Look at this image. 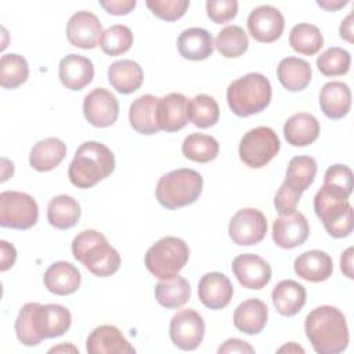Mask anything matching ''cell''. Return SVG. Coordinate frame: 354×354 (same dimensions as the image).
Masks as SVG:
<instances>
[{
    "label": "cell",
    "instance_id": "1",
    "mask_svg": "<svg viewBox=\"0 0 354 354\" xmlns=\"http://www.w3.org/2000/svg\"><path fill=\"white\" fill-rule=\"evenodd\" d=\"M304 332L318 354H337L347 348L348 328L344 314L333 306H319L308 313Z\"/></svg>",
    "mask_w": 354,
    "mask_h": 354
},
{
    "label": "cell",
    "instance_id": "2",
    "mask_svg": "<svg viewBox=\"0 0 354 354\" xmlns=\"http://www.w3.org/2000/svg\"><path fill=\"white\" fill-rule=\"evenodd\" d=\"M115 170V156L102 142L86 141L75 152L68 169L71 183L82 189L94 187Z\"/></svg>",
    "mask_w": 354,
    "mask_h": 354
},
{
    "label": "cell",
    "instance_id": "3",
    "mask_svg": "<svg viewBox=\"0 0 354 354\" xmlns=\"http://www.w3.org/2000/svg\"><path fill=\"white\" fill-rule=\"evenodd\" d=\"M351 192L332 184H325L314 196V212L326 232L333 238H344L353 232V207L348 203Z\"/></svg>",
    "mask_w": 354,
    "mask_h": 354
},
{
    "label": "cell",
    "instance_id": "4",
    "mask_svg": "<svg viewBox=\"0 0 354 354\" xmlns=\"http://www.w3.org/2000/svg\"><path fill=\"white\" fill-rule=\"evenodd\" d=\"M72 254L91 274L100 278L113 275L120 267V254L95 230H84L73 238Z\"/></svg>",
    "mask_w": 354,
    "mask_h": 354
},
{
    "label": "cell",
    "instance_id": "5",
    "mask_svg": "<svg viewBox=\"0 0 354 354\" xmlns=\"http://www.w3.org/2000/svg\"><path fill=\"white\" fill-rule=\"evenodd\" d=\"M272 97L270 80L257 72L234 80L227 88V102L232 113L248 118L264 111Z\"/></svg>",
    "mask_w": 354,
    "mask_h": 354
},
{
    "label": "cell",
    "instance_id": "6",
    "mask_svg": "<svg viewBox=\"0 0 354 354\" xmlns=\"http://www.w3.org/2000/svg\"><path fill=\"white\" fill-rule=\"evenodd\" d=\"M203 188L202 176L192 169H177L163 174L155 189L156 199L166 209H178L194 203Z\"/></svg>",
    "mask_w": 354,
    "mask_h": 354
},
{
    "label": "cell",
    "instance_id": "7",
    "mask_svg": "<svg viewBox=\"0 0 354 354\" xmlns=\"http://www.w3.org/2000/svg\"><path fill=\"white\" fill-rule=\"evenodd\" d=\"M189 259L188 245L177 236L156 241L145 254L147 270L159 279H170L185 267Z\"/></svg>",
    "mask_w": 354,
    "mask_h": 354
},
{
    "label": "cell",
    "instance_id": "8",
    "mask_svg": "<svg viewBox=\"0 0 354 354\" xmlns=\"http://www.w3.org/2000/svg\"><path fill=\"white\" fill-rule=\"evenodd\" d=\"M281 149V141L277 133L267 127L259 126L250 129L241 138L239 142V158L241 160L252 167H264Z\"/></svg>",
    "mask_w": 354,
    "mask_h": 354
},
{
    "label": "cell",
    "instance_id": "9",
    "mask_svg": "<svg viewBox=\"0 0 354 354\" xmlns=\"http://www.w3.org/2000/svg\"><path fill=\"white\" fill-rule=\"evenodd\" d=\"M39 206L25 192L4 191L0 194V225L15 230H29L37 223Z\"/></svg>",
    "mask_w": 354,
    "mask_h": 354
},
{
    "label": "cell",
    "instance_id": "10",
    "mask_svg": "<svg viewBox=\"0 0 354 354\" xmlns=\"http://www.w3.org/2000/svg\"><path fill=\"white\" fill-rule=\"evenodd\" d=\"M169 335L173 344L180 350H195L203 340L205 321L194 308L180 310L170 321Z\"/></svg>",
    "mask_w": 354,
    "mask_h": 354
},
{
    "label": "cell",
    "instance_id": "11",
    "mask_svg": "<svg viewBox=\"0 0 354 354\" xmlns=\"http://www.w3.org/2000/svg\"><path fill=\"white\" fill-rule=\"evenodd\" d=\"M267 234L266 216L253 207L238 210L228 225L231 241L239 246H250L261 242Z\"/></svg>",
    "mask_w": 354,
    "mask_h": 354
},
{
    "label": "cell",
    "instance_id": "12",
    "mask_svg": "<svg viewBox=\"0 0 354 354\" xmlns=\"http://www.w3.org/2000/svg\"><path fill=\"white\" fill-rule=\"evenodd\" d=\"M83 113L86 120L95 127L112 126L119 116L118 98L109 90L97 87L84 97Z\"/></svg>",
    "mask_w": 354,
    "mask_h": 354
},
{
    "label": "cell",
    "instance_id": "13",
    "mask_svg": "<svg viewBox=\"0 0 354 354\" xmlns=\"http://www.w3.org/2000/svg\"><path fill=\"white\" fill-rule=\"evenodd\" d=\"M285 28L282 12L270 4L253 8L248 17V30L260 43H272L281 37Z\"/></svg>",
    "mask_w": 354,
    "mask_h": 354
},
{
    "label": "cell",
    "instance_id": "14",
    "mask_svg": "<svg viewBox=\"0 0 354 354\" xmlns=\"http://www.w3.org/2000/svg\"><path fill=\"white\" fill-rule=\"evenodd\" d=\"M232 272L246 289H263L271 279V266L254 253H243L232 260Z\"/></svg>",
    "mask_w": 354,
    "mask_h": 354
},
{
    "label": "cell",
    "instance_id": "15",
    "mask_svg": "<svg viewBox=\"0 0 354 354\" xmlns=\"http://www.w3.org/2000/svg\"><path fill=\"white\" fill-rule=\"evenodd\" d=\"M102 25L91 11L75 12L66 24V39L75 47L91 50L100 44Z\"/></svg>",
    "mask_w": 354,
    "mask_h": 354
},
{
    "label": "cell",
    "instance_id": "16",
    "mask_svg": "<svg viewBox=\"0 0 354 354\" xmlns=\"http://www.w3.org/2000/svg\"><path fill=\"white\" fill-rule=\"evenodd\" d=\"M308 235V221L300 212L282 214L272 223V239L282 249H293L303 245Z\"/></svg>",
    "mask_w": 354,
    "mask_h": 354
},
{
    "label": "cell",
    "instance_id": "17",
    "mask_svg": "<svg viewBox=\"0 0 354 354\" xmlns=\"http://www.w3.org/2000/svg\"><path fill=\"white\" fill-rule=\"evenodd\" d=\"M15 333L25 346H37L46 339L44 304L26 303L15 319Z\"/></svg>",
    "mask_w": 354,
    "mask_h": 354
},
{
    "label": "cell",
    "instance_id": "18",
    "mask_svg": "<svg viewBox=\"0 0 354 354\" xmlns=\"http://www.w3.org/2000/svg\"><path fill=\"white\" fill-rule=\"evenodd\" d=\"M234 295V286L228 277L213 271L205 274L198 282V297L201 303L210 310H220L230 304Z\"/></svg>",
    "mask_w": 354,
    "mask_h": 354
},
{
    "label": "cell",
    "instance_id": "19",
    "mask_svg": "<svg viewBox=\"0 0 354 354\" xmlns=\"http://www.w3.org/2000/svg\"><path fill=\"white\" fill-rule=\"evenodd\" d=\"M189 120V100L181 93H170L158 102V124L160 130L174 133Z\"/></svg>",
    "mask_w": 354,
    "mask_h": 354
},
{
    "label": "cell",
    "instance_id": "20",
    "mask_svg": "<svg viewBox=\"0 0 354 354\" xmlns=\"http://www.w3.org/2000/svg\"><path fill=\"white\" fill-rule=\"evenodd\" d=\"M88 354H131L136 348L113 325L97 326L86 340Z\"/></svg>",
    "mask_w": 354,
    "mask_h": 354
},
{
    "label": "cell",
    "instance_id": "21",
    "mask_svg": "<svg viewBox=\"0 0 354 354\" xmlns=\"http://www.w3.org/2000/svg\"><path fill=\"white\" fill-rule=\"evenodd\" d=\"M58 76L61 83L69 90L84 88L94 77L91 59L79 54H69L59 61Z\"/></svg>",
    "mask_w": 354,
    "mask_h": 354
},
{
    "label": "cell",
    "instance_id": "22",
    "mask_svg": "<svg viewBox=\"0 0 354 354\" xmlns=\"http://www.w3.org/2000/svg\"><path fill=\"white\" fill-rule=\"evenodd\" d=\"M43 282L48 292L58 296H66L79 289L82 275L73 264L68 261H55L46 270Z\"/></svg>",
    "mask_w": 354,
    "mask_h": 354
},
{
    "label": "cell",
    "instance_id": "23",
    "mask_svg": "<svg viewBox=\"0 0 354 354\" xmlns=\"http://www.w3.org/2000/svg\"><path fill=\"white\" fill-rule=\"evenodd\" d=\"M158 102L159 98L152 94H144L131 102L129 122L137 133L152 136L160 130L158 124Z\"/></svg>",
    "mask_w": 354,
    "mask_h": 354
},
{
    "label": "cell",
    "instance_id": "24",
    "mask_svg": "<svg viewBox=\"0 0 354 354\" xmlns=\"http://www.w3.org/2000/svg\"><path fill=\"white\" fill-rule=\"evenodd\" d=\"M295 272L304 281L322 282L333 272L332 257L322 250H307L296 257Z\"/></svg>",
    "mask_w": 354,
    "mask_h": 354
},
{
    "label": "cell",
    "instance_id": "25",
    "mask_svg": "<svg viewBox=\"0 0 354 354\" xmlns=\"http://www.w3.org/2000/svg\"><path fill=\"white\" fill-rule=\"evenodd\" d=\"M319 106L329 119L344 118L351 108V91L343 82H328L319 91Z\"/></svg>",
    "mask_w": 354,
    "mask_h": 354
},
{
    "label": "cell",
    "instance_id": "26",
    "mask_svg": "<svg viewBox=\"0 0 354 354\" xmlns=\"http://www.w3.org/2000/svg\"><path fill=\"white\" fill-rule=\"evenodd\" d=\"M306 288L293 279H283L278 282L271 292L275 310L285 317L296 315L306 304Z\"/></svg>",
    "mask_w": 354,
    "mask_h": 354
},
{
    "label": "cell",
    "instance_id": "27",
    "mask_svg": "<svg viewBox=\"0 0 354 354\" xmlns=\"http://www.w3.org/2000/svg\"><path fill=\"white\" fill-rule=\"evenodd\" d=\"M213 36L202 28H188L177 39V48L183 58L202 61L213 54Z\"/></svg>",
    "mask_w": 354,
    "mask_h": 354
},
{
    "label": "cell",
    "instance_id": "28",
    "mask_svg": "<svg viewBox=\"0 0 354 354\" xmlns=\"http://www.w3.org/2000/svg\"><path fill=\"white\" fill-rule=\"evenodd\" d=\"M268 308L260 299L243 300L234 311V325L246 335L260 333L267 324Z\"/></svg>",
    "mask_w": 354,
    "mask_h": 354
},
{
    "label": "cell",
    "instance_id": "29",
    "mask_svg": "<svg viewBox=\"0 0 354 354\" xmlns=\"http://www.w3.org/2000/svg\"><path fill=\"white\" fill-rule=\"evenodd\" d=\"M283 136L293 147H307L319 136V122L307 112L292 115L283 124Z\"/></svg>",
    "mask_w": 354,
    "mask_h": 354
},
{
    "label": "cell",
    "instance_id": "30",
    "mask_svg": "<svg viewBox=\"0 0 354 354\" xmlns=\"http://www.w3.org/2000/svg\"><path fill=\"white\" fill-rule=\"evenodd\" d=\"M311 65L297 57H286L277 66V77L288 91H301L311 82Z\"/></svg>",
    "mask_w": 354,
    "mask_h": 354
},
{
    "label": "cell",
    "instance_id": "31",
    "mask_svg": "<svg viewBox=\"0 0 354 354\" xmlns=\"http://www.w3.org/2000/svg\"><path fill=\"white\" fill-rule=\"evenodd\" d=\"M108 80L116 91L130 94L141 87L144 82V72L136 61L119 59L108 68Z\"/></svg>",
    "mask_w": 354,
    "mask_h": 354
},
{
    "label": "cell",
    "instance_id": "32",
    "mask_svg": "<svg viewBox=\"0 0 354 354\" xmlns=\"http://www.w3.org/2000/svg\"><path fill=\"white\" fill-rule=\"evenodd\" d=\"M65 155V142L55 137H47L33 145L29 153V163L37 171H50L64 160Z\"/></svg>",
    "mask_w": 354,
    "mask_h": 354
},
{
    "label": "cell",
    "instance_id": "33",
    "mask_svg": "<svg viewBox=\"0 0 354 354\" xmlns=\"http://www.w3.org/2000/svg\"><path fill=\"white\" fill-rule=\"evenodd\" d=\"M82 214L80 205L69 195L54 196L47 206V220L58 230H69L76 225Z\"/></svg>",
    "mask_w": 354,
    "mask_h": 354
},
{
    "label": "cell",
    "instance_id": "34",
    "mask_svg": "<svg viewBox=\"0 0 354 354\" xmlns=\"http://www.w3.org/2000/svg\"><path fill=\"white\" fill-rule=\"evenodd\" d=\"M191 297L189 282L180 275L170 279H162L155 286V299L165 308H178Z\"/></svg>",
    "mask_w": 354,
    "mask_h": 354
},
{
    "label": "cell",
    "instance_id": "35",
    "mask_svg": "<svg viewBox=\"0 0 354 354\" xmlns=\"http://www.w3.org/2000/svg\"><path fill=\"white\" fill-rule=\"evenodd\" d=\"M317 170V162L313 156H295L288 163L286 177L283 183L292 189L303 194L314 183Z\"/></svg>",
    "mask_w": 354,
    "mask_h": 354
},
{
    "label": "cell",
    "instance_id": "36",
    "mask_svg": "<svg viewBox=\"0 0 354 354\" xmlns=\"http://www.w3.org/2000/svg\"><path fill=\"white\" fill-rule=\"evenodd\" d=\"M220 151L218 141L207 134L192 133L187 136L181 145L183 155L198 163H207L213 160Z\"/></svg>",
    "mask_w": 354,
    "mask_h": 354
},
{
    "label": "cell",
    "instance_id": "37",
    "mask_svg": "<svg viewBox=\"0 0 354 354\" xmlns=\"http://www.w3.org/2000/svg\"><path fill=\"white\" fill-rule=\"evenodd\" d=\"M289 44L301 55H314L324 46V36L318 26L301 22L292 28L289 33Z\"/></svg>",
    "mask_w": 354,
    "mask_h": 354
},
{
    "label": "cell",
    "instance_id": "38",
    "mask_svg": "<svg viewBox=\"0 0 354 354\" xmlns=\"http://www.w3.org/2000/svg\"><path fill=\"white\" fill-rule=\"evenodd\" d=\"M214 46L223 57L236 58L246 53L249 47V39L241 26L228 25L217 33Z\"/></svg>",
    "mask_w": 354,
    "mask_h": 354
},
{
    "label": "cell",
    "instance_id": "39",
    "mask_svg": "<svg viewBox=\"0 0 354 354\" xmlns=\"http://www.w3.org/2000/svg\"><path fill=\"white\" fill-rule=\"evenodd\" d=\"M29 66L19 54H4L0 58V84L3 88H17L26 82Z\"/></svg>",
    "mask_w": 354,
    "mask_h": 354
},
{
    "label": "cell",
    "instance_id": "40",
    "mask_svg": "<svg viewBox=\"0 0 354 354\" xmlns=\"http://www.w3.org/2000/svg\"><path fill=\"white\" fill-rule=\"evenodd\" d=\"M220 118L217 101L207 94H198L189 100V120L199 129L214 126Z\"/></svg>",
    "mask_w": 354,
    "mask_h": 354
},
{
    "label": "cell",
    "instance_id": "41",
    "mask_svg": "<svg viewBox=\"0 0 354 354\" xmlns=\"http://www.w3.org/2000/svg\"><path fill=\"white\" fill-rule=\"evenodd\" d=\"M133 40L134 37L130 28L122 24H116L102 32L100 47L105 54L115 57L129 51L133 46Z\"/></svg>",
    "mask_w": 354,
    "mask_h": 354
},
{
    "label": "cell",
    "instance_id": "42",
    "mask_svg": "<svg viewBox=\"0 0 354 354\" xmlns=\"http://www.w3.org/2000/svg\"><path fill=\"white\" fill-rule=\"evenodd\" d=\"M351 57L342 47H330L317 58V68L325 76H342L350 69Z\"/></svg>",
    "mask_w": 354,
    "mask_h": 354
},
{
    "label": "cell",
    "instance_id": "43",
    "mask_svg": "<svg viewBox=\"0 0 354 354\" xmlns=\"http://www.w3.org/2000/svg\"><path fill=\"white\" fill-rule=\"evenodd\" d=\"M46 319V339L62 336L72 324L69 310L61 304H44Z\"/></svg>",
    "mask_w": 354,
    "mask_h": 354
},
{
    "label": "cell",
    "instance_id": "44",
    "mask_svg": "<svg viewBox=\"0 0 354 354\" xmlns=\"http://www.w3.org/2000/svg\"><path fill=\"white\" fill-rule=\"evenodd\" d=\"M145 4L158 18L165 21H177L187 12L189 0H147Z\"/></svg>",
    "mask_w": 354,
    "mask_h": 354
},
{
    "label": "cell",
    "instance_id": "45",
    "mask_svg": "<svg viewBox=\"0 0 354 354\" xmlns=\"http://www.w3.org/2000/svg\"><path fill=\"white\" fill-rule=\"evenodd\" d=\"M207 17L214 24H225L234 19L238 14L236 0H209L206 1Z\"/></svg>",
    "mask_w": 354,
    "mask_h": 354
},
{
    "label": "cell",
    "instance_id": "46",
    "mask_svg": "<svg viewBox=\"0 0 354 354\" xmlns=\"http://www.w3.org/2000/svg\"><path fill=\"white\" fill-rule=\"evenodd\" d=\"M324 183L353 192V171L346 165H332L326 169L324 174Z\"/></svg>",
    "mask_w": 354,
    "mask_h": 354
},
{
    "label": "cell",
    "instance_id": "47",
    "mask_svg": "<svg viewBox=\"0 0 354 354\" xmlns=\"http://www.w3.org/2000/svg\"><path fill=\"white\" fill-rule=\"evenodd\" d=\"M300 198H301L300 192L292 189L285 183H282L274 196V206L281 216L289 214L296 210V206H297Z\"/></svg>",
    "mask_w": 354,
    "mask_h": 354
},
{
    "label": "cell",
    "instance_id": "48",
    "mask_svg": "<svg viewBox=\"0 0 354 354\" xmlns=\"http://www.w3.org/2000/svg\"><path fill=\"white\" fill-rule=\"evenodd\" d=\"M136 0H100V6L112 15H126L136 7Z\"/></svg>",
    "mask_w": 354,
    "mask_h": 354
},
{
    "label": "cell",
    "instance_id": "49",
    "mask_svg": "<svg viewBox=\"0 0 354 354\" xmlns=\"http://www.w3.org/2000/svg\"><path fill=\"white\" fill-rule=\"evenodd\" d=\"M225 353H241V354H253L254 348L248 343L241 339H227L220 347H218V354H225Z\"/></svg>",
    "mask_w": 354,
    "mask_h": 354
},
{
    "label": "cell",
    "instance_id": "50",
    "mask_svg": "<svg viewBox=\"0 0 354 354\" xmlns=\"http://www.w3.org/2000/svg\"><path fill=\"white\" fill-rule=\"evenodd\" d=\"M0 248H1V266L0 270L1 271H7L8 268H11L17 260V250L15 248L8 243L7 241H0Z\"/></svg>",
    "mask_w": 354,
    "mask_h": 354
},
{
    "label": "cell",
    "instance_id": "51",
    "mask_svg": "<svg viewBox=\"0 0 354 354\" xmlns=\"http://www.w3.org/2000/svg\"><path fill=\"white\" fill-rule=\"evenodd\" d=\"M340 268L343 271V274L353 279L354 278V274H353V248H347L342 257H340Z\"/></svg>",
    "mask_w": 354,
    "mask_h": 354
},
{
    "label": "cell",
    "instance_id": "52",
    "mask_svg": "<svg viewBox=\"0 0 354 354\" xmlns=\"http://www.w3.org/2000/svg\"><path fill=\"white\" fill-rule=\"evenodd\" d=\"M339 32L342 39L347 40L348 43H353V14H348L344 18V21H342Z\"/></svg>",
    "mask_w": 354,
    "mask_h": 354
},
{
    "label": "cell",
    "instance_id": "53",
    "mask_svg": "<svg viewBox=\"0 0 354 354\" xmlns=\"http://www.w3.org/2000/svg\"><path fill=\"white\" fill-rule=\"evenodd\" d=\"M347 3H348L347 0H325V1L318 0L317 1V4L319 7H322V8H325L326 11H336V10L342 8V7H344Z\"/></svg>",
    "mask_w": 354,
    "mask_h": 354
},
{
    "label": "cell",
    "instance_id": "54",
    "mask_svg": "<svg viewBox=\"0 0 354 354\" xmlns=\"http://www.w3.org/2000/svg\"><path fill=\"white\" fill-rule=\"evenodd\" d=\"M283 351H288V353H304V348L297 346L295 342H290V343L282 346L281 348H278V353H283Z\"/></svg>",
    "mask_w": 354,
    "mask_h": 354
},
{
    "label": "cell",
    "instance_id": "55",
    "mask_svg": "<svg viewBox=\"0 0 354 354\" xmlns=\"http://www.w3.org/2000/svg\"><path fill=\"white\" fill-rule=\"evenodd\" d=\"M68 351V350H72V351H77V348H75L73 346H66V344H62V346H58V347H53L48 350V353H54V351Z\"/></svg>",
    "mask_w": 354,
    "mask_h": 354
}]
</instances>
